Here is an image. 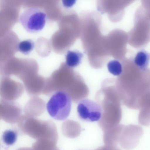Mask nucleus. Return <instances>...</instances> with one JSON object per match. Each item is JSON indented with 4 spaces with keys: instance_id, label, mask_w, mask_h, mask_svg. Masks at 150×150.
Wrapping results in <instances>:
<instances>
[{
    "instance_id": "f257e3e1",
    "label": "nucleus",
    "mask_w": 150,
    "mask_h": 150,
    "mask_svg": "<svg viewBox=\"0 0 150 150\" xmlns=\"http://www.w3.org/2000/svg\"><path fill=\"white\" fill-rule=\"evenodd\" d=\"M58 91L67 92L75 102L86 98L89 93L87 87L79 75L64 63L46 79L42 94L50 96Z\"/></svg>"
},
{
    "instance_id": "f03ea898",
    "label": "nucleus",
    "mask_w": 150,
    "mask_h": 150,
    "mask_svg": "<svg viewBox=\"0 0 150 150\" xmlns=\"http://www.w3.org/2000/svg\"><path fill=\"white\" fill-rule=\"evenodd\" d=\"M21 132L36 140L33 147L37 150L57 149L58 135L55 124L49 120L44 121L22 115L17 122Z\"/></svg>"
},
{
    "instance_id": "7ed1b4c3",
    "label": "nucleus",
    "mask_w": 150,
    "mask_h": 150,
    "mask_svg": "<svg viewBox=\"0 0 150 150\" xmlns=\"http://www.w3.org/2000/svg\"><path fill=\"white\" fill-rule=\"evenodd\" d=\"M95 97L102 109L98 122L103 132L119 124L122 117V103L117 89L114 87H103Z\"/></svg>"
},
{
    "instance_id": "20e7f679",
    "label": "nucleus",
    "mask_w": 150,
    "mask_h": 150,
    "mask_svg": "<svg viewBox=\"0 0 150 150\" xmlns=\"http://www.w3.org/2000/svg\"><path fill=\"white\" fill-rule=\"evenodd\" d=\"M71 101L70 97L66 92H56L52 95L47 104V112L54 119L64 120L70 113Z\"/></svg>"
},
{
    "instance_id": "39448f33",
    "label": "nucleus",
    "mask_w": 150,
    "mask_h": 150,
    "mask_svg": "<svg viewBox=\"0 0 150 150\" xmlns=\"http://www.w3.org/2000/svg\"><path fill=\"white\" fill-rule=\"evenodd\" d=\"M47 18L46 15L42 9L31 7L26 9L19 19L22 25L27 31L35 33L44 28Z\"/></svg>"
},
{
    "instance_id": "423d86ee",
    "label": "nucleus",
    "mask_w": 150,
    "mask_h": 150,
    "mask_svg": "<svg viewBox=\"0 0 150 150\" xmlns=\"http://www.w3.org/2000/svg\"><path fill=\"white\" fill-rule=\"evenodd\" d=\"M143 130L139 125H123L118 140V146L126 149L133 148L138 144L143 134Z\"/></svg>"
},
{
    "instance_id": "0eeeda50",
    "label": "nucleus",
    "mask_w": 150,
    "mask_h": 150,
    "mask_svg": "<svg viewBox=\"0 0 150 150\" xmlns=\"http://www.w3.org/2000/svg\"><path fill=\"white\" fill-rule=\"evenodd\" d=\"M24 86L21 83L9 77H0V97L1 99L14 101L21 97L24 91Z\"/></svg>"
},
{
    "instance_id": "6e6552de",
    "label": "nucleus",
    "mask_w": 150,
    "mask_h": 150,
    "mask_svg": "<svg viewBox=\"0 0 150 150\" xmlns=\"http://www.w3.org/2000/svg\"><path fill=\"white\" fill-rule=\"evenodd\" d=\"M96 2L98 10L107 14L111 21L118 22L123 18L125 7L121 0H97Z\"/></svg>"
},
{
    "instance_id": "1a4fd4ad",
    "label": "nucleus",
    "mask_w": 150,
    "mask_h": 150,
    "mask_svg": "<svg viewBox=\"0 0 150 150\" xmlns=\"http://www.w3.org/2000/svg\"><path fill=\"white\" fill-rule=\"evenodd\" d=\"M77 112L79 117L81 120L93 122L100 119L102 109L97 102L86 98L79 102Z\"/></svg>"
},
{
    "instance_id": "9d476101",
    "label": "nucleus",
    "mask_w": 150,
    "mask_h": 150,
    "mask_svg": "<svg viewBox=\"0 0 150 150\" xmlns=\"http://www.w3.org/2000/svg\"><path fill=\"white\" fill-rule=\"evenodd\" d=\"M19 42L17 34L11 30L0 37V64L14 56Z\"/></svg>"
},
{
    "instance_id": "9b49d317",
    "label": "nucleus",
    "mask_w": 150,
    "mask_h": 150,
    "mask_svg": "<svg viewBox=\"0 0 150 150\" xmlns=\"http://www.w3.org/2000/svg\"><path fill=\"white\" fill-rule=\"evenodd\" d=\"M59 30L69 33L77 38L81 32V23L80 18L74 11L63 14L58 21Z\"/></svg>"
},
{
    "instance_id": "f8f14e48",
    "label": "nucleus",
    "mask_w": 150,
    "mask_h": 150,
    "mask_svg": "<svg viewBox=\"0 0 150 150\" xmlns=\"http://www.w3.org/2000/svg\"><path fill=\"white\" fill-rule=\"evenodd\" d=\"M0 117L5 122L14 124L17 122L22 115L20 107L14 101L1 99Z\"/></svg>"
},
{
    "instance_id": "ddd939ff",
    "label": "nucleus",
    "mask_w": 150,
    "mask_h": 150,
    "mask_svg": "<svg viewBox=\"0 0 150 150\" xmlns=\"http://www.w3.org/2000/svg\"><path fill=\"white\" fill-rule=\"evenodd\" d=\"M20 10L0 9V37L11 30L18 22Z\"/></svg>"
},
{
    "instance_id": "4468645a",
    "label": "nucleus",
    "mask_w": 150,
    "mask_h": 150,
    "mask_svg": "<svg viewBox=\"0 0 150 150\" xmlns=\"http://www.w3.org/2000/svg\"><path fill=\"white\" fill-rule=\"evenodd\" d=\"M46 107L45 101L38 96L31 97L26 104L24 108L25 115L36 118L42 114Z\"/></svg>"
},
{
    "instance_id": "2eb2a0df",
    "label": "nucleus",
    "mask_w": 150,
    "mask_h": 150,
    "mask_svg": "<svg viewBox=\"0 0 150 150\" xmlns=\"http://www.w3.org/2000/svg\"><path fill=\"white\" fill-rule=\"evenodd\" d=\"M61 127L63 134L70 138L78 137L81 132V127L80 124L72 120L67 119L64 121Z\"/></svg>"
},
{
    "instance_id": "dca6fc26",
    "label": "nucleus",
    "mask_w": 150,
    "mask_h": 150,
    "mask_svg": "<svg viewBox=\"0 0 150 150\" xmlns=\"http://www.w3.org/2000/svg\"><path fill=\"white\" fill-rule=\"evenodd\" d=\"M83 54L77 50H68L65 55V64L72 68L78 66L81 63Z\"/></svg>"
},
{
    "instance_id": "f3484780",
    "label": "nucleus",
    "mask_w": 150,
    "mask_h": 150,
    "mask_svg": "<svg viewBox=\"0 0 150 150\" xmlns=\"http://www.w3.org/2000/svg\"><path fill=\"white\" fill-rule=\"evenodd\" d=\"M150 59L149 54L144 50L139 51L134 58V63L142 70L145 69L149 64Z\"/></svg>"
},
{
    "instance_id": "a211bd4d",
    "label": "nucleus",
    "mask_w": 150,
    "mask_h": 150,
    "mask_svg": "<svg viewBox=\"0 0 150 150\" xmlns=\"http://www.w3.org/2000/svg\"><path fill=\"white\" fill-rule=\"evenodd\" d=\"M21 6L20 0H0V9L1 10H20Z\"/></svg>"
},
{
    "instance_id": "6ab92c4d",
    "label": "nucleus",
    "mask_w": 150,
    "mask_h": 150,
    "mask_svg": "<svg viewBox=\"0 0 150 150\" xmlns=\"http://www.w3.org/2000/svg\"><path fill=\"white\" fill-rule=\"evenodd\" d=\"M35 47V43L30 39L19 42L18 45V50L22 54L27 55L30 53Z\"/></svg>"
},
{
    "instance_id": "aec40b11",
    "label": "nucleus",
    "mask_w": 150,
    "mask_h": 150,
    "mask_svg": "<svg viewBox=\"0 0 150 150\" xmlns=\"http://www.w3.org/2000/svg\"><path fill=\"white\" fill-rule=\"evenodd\" d=\"M17 138V134L16 132L12 130H8L4 133L2 136L3 142L8 146L13 144Z\"/></svg>"
},
{
    "instance_id": "412c9836",
    "label": "nucleus",
    "mask_w": 150,
    "mask_h": 150,
    "mask_svg": "<svg viewBox=\"0 0 150 150\" xmlns=\"http://www.w3.org/2000/svg\"><path fill=\"white\" fill-rule=\"evenodd\" d=\"M107 66L109 72L114 75H118L122 72V65L118 60H113L109 61Z\"/></svg>"
},
{
    "instance_id": "4be33fe9",
    "label": "nucleus",
    "mask_w": 150,
    "mask_h": 150,
    "mask_svg": "<svg viewBox=\"0 0 150 150\" xmlns=\"http://www.w3.org/2000/svg\"><path fill=\"white\" fill-rule=\"evenodd\" d=\"M39 0H20L21 6L26 9L31 7L38 8Z\"/></svg>"
},
{
    "instance_id": "5701e85b",
    "label": "nucleus",
    "mask_w": 150,
    "mask_h": 150,
    "mask_svg": "<svg viewBox=\"0 0 150 150\" xmlns=\"http://www.w3.org/2000/svg\"><path fill=\"white\" fill-rule=\"evenodd\" d=\"M76 0H62V2L64 7L69 8L72 6L76 3Z\"/></svg>"
},
{
    "instance_id": "b1692460",
    "label": "nucleus",
    "mask_w": 150,
    "mask_h": 150,
    "mask_svg": "<svg viewBox=\"0 0 150 150\" xmlns=\"http://www.w3.org/2000/svg\"><path fill=\"white\" fill-rule=\"evenodd\" d=\"M124 7L125 8L131 4L136 0H121Z\"/></svg>"
},
{
    "instance_id": "393cba45",
    "label": "nucleus",
    "mask_w": 150,
    "mask_h": 150,
    "mask_svg": "<svg viewBox=\"0 0 150 150\" xmlns=\"http://www.w3.org/2000/svg\"><path fill=\"white\" fill-rule=\"evenodd\" d=\"M142 6L144 7L150 9L149 0H142Z\"/></svg>"
},
{
    "instance_id": "a878e982",
    "label": "nucleus",
    "mask_w": 150,
    "mask_h": 150,
    "mask_svg": "<svg viewBox=\"0 0 150 150\" xmlns=\"http://www.w3.org/2000/svg\"><path fill=\"white\" fill-rule=\"evenodd\" d=\"M0 107H1V105H0ZM1 118H0V119H1Z\"/></svg>"
}]
</instances>
